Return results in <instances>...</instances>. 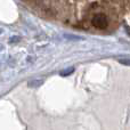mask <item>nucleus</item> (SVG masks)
Returning <instances> with one entry per match:
<instances>
[{
	"instance_id": "obj_5",
	"label": "nucleus",
	"mask_w": 130,
	"mask_h": 130,
	"mask_svg": "<svg viewBox=\"0 0 130 130\" xmlns=\"http://www.w3.org/2000/svg\"><path fill=\"white\" fill-rule=\"evenodd\" d=\"M14 41H20V38H18V37H15V38H11V39H10V42L13 43Z\"/></svg>"
},
{
	"instance_id": "obj_3",
	"label": "nucleus",
	"mask_w": 130,
	"mask_h": 130,
	"mask_svg": "<svg viewBox=\"0 0 130 130\" xmlns=\"http://www.w3.org/2000/svg\"><path fill=\"white\" fill-rule=\"evenodd\" d=\"M118 62H119L120 64L129 65L130 66V58H118Z\"/></svg>"
},
{
	"instance_id": "obj_4",
	"label": "nucleus",
	"mask_w": 130,
	"mask_h": 130,
	"mask_svg": "<svg viewBox=\"0 0 130 130\" xmlns=\"http://www.w3.org/2000/svg\"><path fill=\"white\" fill-rule=\"evenodd\" d=\"M41 83H42V81L39 80V81H33V82H30L29 86L30 87H38V86H40Z\"/></svg>"
},
{
	"instance_id": "obj_2",
	"label": "nucleus",
	"mask_w": 130,
	"mask_h": 130,
	"mask_svg": "<svg viewBox=\"0 0 130 130\" xmlns=\"http://www.w3.org/2000/svg\"><path fill=\"white\" fill-rule=\"evenodd\" d=\"M74 71V69L73 67H69V69H66V70H64L63 72H61V75H64V76H66V75H69V74H71L72 72Z\"/></svg>"
},
{
	"instance_id": "obj_1",
	"label": "nucleus",
	"mask_w": 130,
	"mask_h": 130,
	"mask_svg": "<svg viewBox=\"0 0 130 130\" xmlns=\"http://www.w3.org/2000/svg\"><path fill=\"white\" fill-rule=\"evenodd\" d=\"M92 25L97 29H106L108 25V20L103 14H97L92 17Z\"/></svg>"
}]
</instances>
